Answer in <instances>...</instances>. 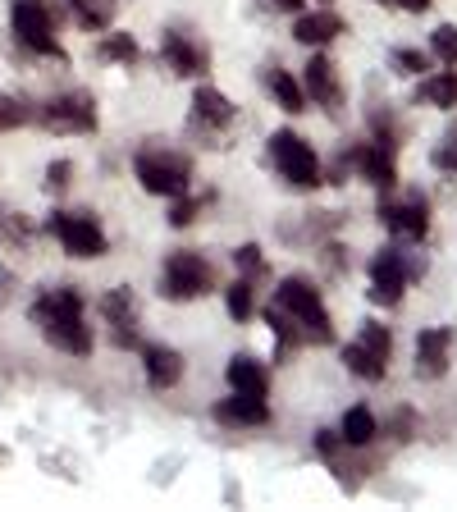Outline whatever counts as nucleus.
<instances>
[{
	"mask_svg": "<svg viewBox=\"0 0 457 512\" xmlns=\"http://www.w3.org/2000/svg\"><path fill=\"white\" fill-rule=\"evenodd\" d=\"M87 302L83 293H78L74 284L64 288H51V293H42V298L32 302V325L42 330L46 343H55L60 352H69V357H92V325H87Z\"/></svg>",
	"mask_w": 457,
	"mask_h": 512,
	"instance_id": "1",
	"label": "nucleus"
},
{
	"mask_svg": "<svg viewBox=\"0 0 457 512\" xmlns=\"http://www.w3.org/2000/svg\"><path fill=\"white\" fill-rule=\"evenodd\" d=\"M275 307L284 311V316H293V325L302 330V339H307V343H316V348L334 343L330 307H325V298H320V288L311 284V279H302V275L279 279V288H275Z\"/></svg>",
	"mask_w": 457,
	"mask_h": 512,
	"instance_id": "2",
	"label": "nucleus"
},
{
	"mask_svg": "<svg viewBox=\"0 0 457 512\" xmlns=\"http://www.w3.org/2000/svg\"><path fill=\"white\" fill-rule=\"evenodd\" d=\"M220 279H215V266L206 261L202 252H170L165 266H160V298L165 302H197V298H211Z\"/></svg>",
	"mask_w": 457,
	"mask_h": 512,
	"instance_id": "3",
	"label": "nucleus"
},
{
	"mask_svg": "<svg viewBox=\"0 0 457 512\" xmlns=\"http://www.w3.org/2000/svg\"><path fill=\"white\" fill-rule=\"evenodd\" d=\"M270 160H275V170L284 174L288 188L298 192H311L325 183V170H320V156L311 151L307 138H298L293 128H275L270 133Z\"/></svg>",
	"mask_w": 457,
	"mask_h": 512,
	"instance_id": "4",
	"label": "nucleus"
},
{
	"mask_svg": "<svg viewBox=\"0 0 457 512\" xmlns=\"http://www.w3.org/2000/svg\"><path fill=\"white\" fill-rule=\"evenodd\" d=\"M133 174L151 197H183L192 183V160L183 151H165V147H142L133 160Z\"/></svg>",
	"mask_w": 457,
	"mask_h": 512,
	"instance_id": "5",
	"label": "nucleus"
},
{
	"mask_svg": "<svg viewBox=\"0 0 457 512\" xmlns=\"http://www.w3.org/2000/svg\"><path fill=\"white\" fill-rule=\"evenodd\" d=\"M10 28H14V37H19V46H28L32 55L64 60V46H60V37H55L51 0H10Z\"/></svg>",
	"mask_w": 457,
	"mask_h": 512,
	"instance_id": "6",
	"label": "nucleus"
},
{
	"mask_svg": "<svg viewBox=\"0 0 457 512\" xmlns=\"http://www.w3.org/2000/svg\"><path fill=\"white\" fill-rule=\"evenodd\" d=\"M46 229L60 238V247L74 256V261H101V256L110 252V238L92 211H55L51 220H46Z\"/></svg>",
	"mask_w": 457,
	"mask_h": 512,
	"instance_id": "7",
	"label": "nucleus"
},
{
	"mask_svg": "<svg viewBox=\"0 0 457 512\" xmlns=\"http://www.w3.org/2000/svg\"><path fill=\"white\" fill-rule=\"evenodd\" d=\"M416 275V266L407 261V252L398 243L380 247V252L371 256V302L375 307H398L403 302V288L407 279Z\"/></svg>",
	"mask_w": 457,
	"mask_h": 512,
	"instance_id": "8",
	"label": "nucleus"
},
{
	"mask_svg": "<svg viewBox=\"0 0 457 512\" xmlns=\"http://www.w3.org/2000/svg\"><path fill=\"white\" fill-rule=\"evenodd\" d=\"M51 133H96V101L92 92H64V96H51L42 110H37Z\"/></svg>",
	"mask_w": 457,
	"mask_h": 512,
	"instance_id": "9",
	"label": "nucleus"
},
{
	"mask_svg": "<svg viewBox=\"0 0 457 512\" xmlns=\"http://www.w3.org/2000/svg\"><path fill=\"white\" fill-rule=\"evenodd\" d=\"M160 55L179 78H206V69H211V46L202 37H192L188 28L160 32Z\"/></svg>",
	"mask_w": 457,
	"mask_h": 512,
	"instance_id": "10",
	"label": "nucleus"
},
{
	"mask_svg": "<svg viewBox=\"0 0 457 512\" xmlns=\"http://www.w3.org/2000/svg\"><path fill=\"white\" fill-rule=\"evenodd\" d=\"M380 224L389 229L394 238H412V243H421V238L430 234V202L421 197V192H407L403 202H394V197H380Z\"/></svg>",
	"mask_w": 457,
	"mask_h": 512,
	"instance_id": "11",
	"label": "nucleus"
},
{
	"mask_svg": "<svg viewBox=\"0 0 457 512\" xmlns=\"http://www.w3.org/2000/svg\"><path fill=\"white\" fill-rule=\"evenodd\" d=\"M302 92H307L311 106H320L325 115H339L343 110V78L330 55H311L307 74H302Z\"/></svg>",
	"mask_w": 457,
	"mask_h": 512,
	"instance_id": "12",
	"label": "nucleus"
},
{
	"mask_svg": "<svg viewBox=\"0 0 457 512\" xmlns=\"http://www.w3.org/2000/svg\"><path fill=\"white\" fill-rule=\"evenodd\" d=\"M101 316H106V325H110L115 348H142V339H138V302H133L128 288H110L106 298H101Z\"/></svg>",
	"mask_w": 457,
	"mask_h": 512,
	"instance_id": "13",
	"label": "nucleus"
},
{
	"mask_svg": "<svg viewBox=\"0 0 457 512\" xmlns=\"http://www.w3.org/2000/svg\"><path fill=\"white\" fill-rule=\"evenodd\" d=\"M448 352H453V330L448 325H430V330L416 334V380H444Z\"/></svg>",
	"mask_w": 457,
	"mask_h": 512,
	"instance_id": "14",
	"label": "nucleus"
},
{
	"mask_svg": "<svg viewBox=\"0 0 457 512\" xmlns=\"http://www.w3.org/2000/svg\"><path fill=\"white\" fill-rule=\"evenodd\" d=\"M398 151L380 147V142H357V156H352V170L362 174L371 188L380 192H394L398 188Z\"/></svg>",
	"mask_w": 457,
	"mask_h": 512,
	"instance_id": "15",
	"label": "nucleus"
},
{
	"mask_svg": "<svg viewBox=\"0 0 457 512\" xmlns=\"http://www.w3.org/2000/svg\"><path fill=\"white\" fill-rule=\"evenodd\" d=\"M348 32V23H343V14L339 10H330V5H320V10H302L298 19H293V42H302V46H330L334 37H343Z\"/></svg>",
	"mask_w": 457,
	"mask_h": 512,
	"instance_id": "16",
	"label": "nucleus"
},
{
	"mask_svg": "<svg viewBox=\"0 0 457 512\" xmlns=\"http://www.w3.org/2000/svg\"><path fill=\"white\" fill-rule=\"evenodd\" d=\"M234 119H238V106L224 92H215V87H197L192 92V124L202 133H224V128H234Z\"/></svg>",
	"mask_w": 457,
	"mask_h": 512,
	"instance_id": "17",
	"label": "nucleus"
},
{
	"mask_svg": "<svg viewBox=\"0 0 457 512\" xmlns=\"http://www.w3.org/2000/svg\"><path fill=\"white\" fill-rule=\"evenodd\" d=\"M142 371H147V384L151 389H174L183 380V357L170 348V343H142Z\"/></svg>",
	"mask_w": 457,
	"mask_h": 512,
	"instance_id": "18",
	"label": "nucleus"
},
{
	"mask_svg": "<svg viewBox=\"0 0 457 512\" xmlns=\"http://www.w3.org/2000/svg\"><path fill=\"white\" fill-rule=\"evenodd\" d=\"M215 421L229 430H256V426H270V407H266V398L229 394L215 403Z\"/></svg>",
	"mask_w": 457,
	"mask_h": 512,
	"instance_id": "19",
	"label": "nucleus"
},
{
	"mask_svg": "<svg viewBox=\"0 0 457 512\" xmlns=\"http://www.w3.org/2000/svg\"><path fill=\"white\" fill-rule=\"evenodd\" d=\"M224 380H229V389H234V394H247V398H266L270 394L266 362H256V357H247V352L229 357V366H224Z\"/></svg>",
	"mask_w": 457,
	"mask_h": 512,
	"instance_id": "20",
	"label": "nucleus"
},
{
	"mask_svg": "<svg viewBox=\"0 0 457 512\" xmlns=\"http://www.w3.org/2000/svg\"><path fill=\"white\" fill-rule=\"evenodd\" d=\"M375 435H380V421H375L371 407H348V412H343V421H339V439H343L348 448H366V444H375Z\"/></svg>",
	"mask_w": 457,
	"mask_h": 512,
	"instance_id": "21",
	"label": "nucleus"
},
{
	"mask_svg": "<svg viewBox=\"0 0 457 512\" xmlns=\"http://www.w3.org/2000/svg\"><path fill=\"white\" fill-rule=\"evenodd\" d=\"M266 92L275 96L279 110H288V115H302V110H307V92H302V87L293 83V74L279 69V64H270L266 69Z\"/></svg>",
	"mask_w": 457,
	"mask_h": 512,
	"instance_id": "22",
	"label": "nucleus"
},
{
	"mask_svg": "<svg viewBox=\"0 0 457 512\" xmlns=\"http://www.w3.org/2000/svg\"><path fill=\"white\" fill-rule=\"evenodd\" d=\"M416 101H426L435 110H457V69H444V74H426L421 78V92Z\"/></svg>",
	"mask_w": 457,
	"mask_h": 512,
	"instance_id": "23",
	"label": "nucleus"
},
{
	"mask_svg": "<svg viewBox=\"0 0 457 512\" xmlns=\"http://www.w3.org/2000/svg\"><path fill=\"white\" fill-rule=\"evenodd\" d=\"M64 5H69V14L78 19L83 32H106L119 10V0H64Z\"/></svg>",
	"mask_w": 457,
	"mask_h": 512,
	"instance_id": "24",
	"label": "nucleus"
},
{
	"mask_svg": "<svg viewBox=\"0 0 457 512\" xmlns=\"http://www.w3.org/2000/svg\"><path fill=\"white\" fill-rule=\"evenodd\" d=\"M343 366H348L357 380H366V384H380L384 375H389V362H380L366 343H348V348H343Z\"/></svg>",
	"mask_w": 457,
	"mask_h": 512,
	"instance_id": "25",
	"label": "nucleus"
},
{
	"mask_svg": "<svg viewBox=\"0 0 457 512\" xmlns=\"http://www.w3.org/2000/svg\"><path fill=\"white\" fill-rule=\"evenodd\" d=\"M224 307H229V316L243 325V320L256 316V279L252 275H238L234 284L224 288Z\"/></svg>",
	"mask_w": 457,
	"mask_h": 512,
	"instance_id": "26",
	"label": "nucleus"
},
{
	"mask_svg": "<svg viewBox=\"0 0 457 512\" xmlns=\"http://www.w3.org/2000/svg\"><path fill=\"white\" fill-rule=\"evenodd\" d=\"M96 55H101V60H110V64H133L138 60V42H133V37H128V32H101V46H96Z\"/></svg>",
	"mask_w": 457,
	"mask_h": 512,
	"instance_id": "27",
	"label": "nucleus"
},
{
	"mask_svg": "<svg viewBox=\"0 0 457 512\" xmlns=\"http://www.w3.org/2000/svg\"><path fill=\"white\" fill-rule=\"evenodd\" d=\"M357 343H366V348H371L380 362H389V357H394V334L384 330L380 320H362V334H357Z\"/></svg>",
	"mask_w": 457,
	"mask_h": 512,
	"instance_id": "28",
	"label": "nucleus"
},
{
	"mask_svg": "<svg viewBox=\"0 0 457 512\" xmlns=\"http://www.w3.org/2000/svg\"><path fill=\"white\" fill-rule=\"evenodd\" d=\"M394 69H398V74H407V78H426L430 55L416 51V46H398V51H394Z\"/></svg>",
	"mask_w": 457,
	"mask_h": 512,
	"instance_id": "29",
	"label": "nucleus"
},
{
	"mask_svg": "<svg viewBox=\"0 0 457 512\" xmlns=\"http://www.w3.org/2000/svg\"><path fill=\"white\" fill-rule=\"evenodd\" d=\"M28 119H37V110H28V101H14V96L0 92V133H5V128L28 124Z\"/></svg>",
	"mask_w": 457,
	"mask_h": 512,
	"instance_id": "30",
	"label": "nucleus"
},
{
	"mask_svg": "<svg viewBox=\"0 0 457 512\" xmlns=\"http://www.w3.org/2000/svg\"><path fill=\"white\" fill-rule=\"evenodd\" d=\"M430 55H439V60L448 64V69H457V28H435V37H430Z\"/></svg>",
	"mask_w": 457,
	"mask_h": 512,
	"instance_id": "31",
	"label": "nucleus"
},
{
	"mask_svg": "<svg viewBox=\"0 0 457 512\" xmlns=\"http://www.w3.org/2000/svg\"><path fill=\"white\" fill-rule=\"evenodd\" d=\"M234 266H238V275L261 279V275H266V256H261V247H256V243H243L234 252Z\"/></svg>",
	"mask_w": 457,
	"mask_h": 512,
	"instance_id": "32",
	"label": "nucleus"
},
{
	"mask_svg": "<svg viewBox=\"0 0 457 512\" xmlns=\"http://www.w3.org/2000/svg\"><path fill=\"white\" fill-rule=\"evenodd\" d=\"M170 224L174 229H188V224H197V215H202V202H197V197H188V192H183V197H170Z\"/></svg>",
	"mask_w": 457,
	"mask_h": 512,
	"instance_id": "33",
	"label": "nucleus"
},
{
	"mask_svg": "<svg viewBox=\"0 0 457 512\" xmlns=\"http://www.w3.org/2000/svg\"><path fill=\"white\" fill-rule=\"evenodd\" d=\"M435 170L457 174V119H453V124H448L444 142H439V147H435Z\"/></svg>",
	"mask_w": 457,
	"mask_h": 512,
	"instance_id": "34",
	"label": "nucleus"
},
{
	"mask_svg": "<svg viewBox=\"0 0 457 512\" xmlns=\"http://www.w3.org/2000/svg\"><path fill=\"white\" fill-rule=\"evenodd\" d=\"M69 183H74V165H69V160H55L51 170H46V188H51V192H64Z\"/></svg>",
	"mask_w": 457,
	"mask_h": 512,
	"instance_id": "35",
	"label": "nucleus"
},
{
	"mask_svg": "<svg viewBox=\"0 0 457 512\" xmlns=\"http://www.w3.org/2000/svg\"><path fill=\"white\" fill-rule=\"evenodd\" d=\"M389 430H394V439H398V444H407V439L416 435V412H398L394 421H389Z\"/></svg>",
	"mask_w": 457,
	"mask_h": 512,
	"instance_id": "36",
	"label": "nucleus"
},
{
	"mask_svg": "<svg viewBox=\"0 0 457 512\" xmlns=\"http://www.w3.org/2000/svg\"><path fill=\"white\" fill-rule=\"evenodd\" d=\"M325 266H330L334 275H343V266H348V256H343V247H339V243L325 247Z\"/></svg>",
	"mask_w": 457,
	"mask_h": 512,
	"instance_id": "37",
	"label": "nucleus"
},
{
	"mask_svg": "<svg viewBox=\"0 0 457 512\" xmlns=\"http://www.w3.org/2000/svg\"><path fill=\"white\" fill-rule=\"evenodd\" d=\"M389 5H398V10H407V14H426L430 10V0H389Z\"/></svg>",
	"mask_w": 457,
	"mask_h": 512,
	"instance_id": "38",
	"label": "nucleus"
},
{
	"mask_svg": "<svg viewBox=\"0 0 457 512\" xmlns=\"http://www.w3.org/2000/svg\"><path fill=\"white\" fill-rule=\"evenodd\" d=\"M275 10H288V14H302V0H270Z\"/></svg>",
	"mask_w": 457,
	"mask_h": 512,
	"instance_id": "39",
	"label": "nucleus"
},
{
	"mask_svg": "<svg viewBox=\"0 0 457 512\" xmlns=\"http://www.w3.org/2000/svg\"><path fill=\"white\" fill-rule=\"evenodd\" d=\"M316 5H334V0H316Z\"/></svg>",
	"mask_w": 457,
	"mask_h": 512,
	"instance_id": "40",
	"label": "nucleus"
},
{
	"mask_svg": "<svg viewBox=\"0 0 457 512\" xmlns=\"http://www.w3.org/2000/svg\"><path fill=\"white\" fill-rule=\"evenodd\" d=\"M375 5H389V0H375Z\"/></svg>",
	"mask_w": 457,
	"mask_h": 512,
	"instance_id": "41",
	"label": "nucleus"
}]
</instances>
